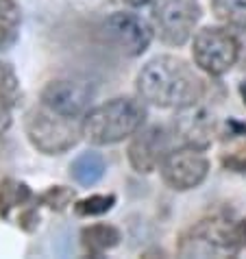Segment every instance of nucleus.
Masks as SVG:
<instances>
[{"instance_id": "nucleus-1", "label": "nucleus", "mask_w": 246, "mask_h": 259, "mask_svg": "<svg viewBox=\"0 0 246 259\" xmlns=\"http://www.w3.org/2000/svg\"><path fill=\"white\" fill-rule=\"evenodd\" d=\"M137 90L144 100L157 107H187L198 103L202 92V81L183 59L170 55L155 57L142 68L137 76Z\"/></svg>"}, {"instance_id": "nucleus-2", "label": "nucleus", "mask_w": 246, "mask_h": 259, "mask_svg": "<svg viewBox=\"0 0 246 259\" xmlns=\"http://www.w3.org/2000/svg\"><path fill=\"white\" fill-rule=\"evenodd\" d=\"M144 120H146V107L140 100L113 98L85 113L81 131L88 142L96 146H107L135 135L142 128Z\"/></svg>"}, {"instance_id": "nucleus-3", "label": "nucleus", "mask_w": 246, "mask_h": 259, "mask_svg": "<svg viewBox=\"0 0 246 259\" xmlns=\"http://www.w3.org/2000/svg\"><path fill=\"white\" fill-rule=\"evenodd\" d=\"M246 248V218H205L179 240L181 257H233Z\"/></svg>"}, {"instance_id": "nucleus-4", "label": "nucleus", "mask_w": 246, "mask_h": 259, "mask_svg": "<svg viewBox=\"0 0 246 259\" xmlns=\"http://www.w3.org/2000/svg\"><path fill=\"white\" fill-rule=\"evenodd\" d=\"M24 128L28 142L44 155L66 153L72 146H76L78 135H83L81 126L74 122V118L61 116V113L48 109L46 105L28 111Z\"/></svg>"}, {"instance_id": "nucleus-5", "label": "nucleus", "mask_w": 246, "mask_h": 259, "mask_svg": "<svg viewBox=\"0 0 246 259\" xmlns=\"http://www.w3.org/2000/svg\"><path fill=\"white\" fill-rule=\"evenodd\" d=\"M192 55L200 70L212 76H220L235 66L240 57V41L224 28L207 26L194 37Z\"/></svg>"}, {"instance_id": "nucleus-6", "label": "nucleus", "mask_w": 246, "mask_h": 259, "mask_svg": "<svg viewBox=\"0 0 246 259\" xmlns=\"http://www.w3.org/2000/svg\"><path fill=\"white\" fill-rule=\"evenodd\" d=\"M200 20L198 0H155L153 22L161 41L183 46Z\"/></svg>"}, {"instance_id": "nucleus-7", "label": "nucleus", "mask_w": 246, "mask_h": 259, "mask_svg": "<svg viewBox=\"0 0 246 259\" xmlns=\"http://www.w3.org/2000/svg\"><path fill=\"white\" fill-rule=\"evenodd\" d=\"M209 172V161L207 157L200 153V148H179L170 150L166 155V159L161 161V177L168 188L177 192H185L205 181Z\"/></svg>"}, {"instance_id": "nucleus-8", "label": "nucleus", "mask_w": 246, "mask_h": 259, "mask_svg": "<svg viewBox=\"0 0 246 259\" xmlns=\"http://www.w3.org/2000/svg\"><path fill=\"white\" fill-rule=\"evenodd\" d=\"M105 33L122 53L137 57L150 46L153 31L135 13H113L105 20Z\"/></svg>"}, {"instance_id": "nucleus-9", "label": "nucleus", "mask_w": 246, "mask_h": 259, "mask_svg": "<svg viewBox=\"0 0 246 259\" xmlns=\"http://www.w3.org/2000/svg\"><path fill=\"white\" fill-rule=\"evenodd\" d=\"M170 153V135L163 126L140 128L129 144V161L137 172H153Z\"/></svg>"}, {"instance_id": "nucleus-10", "label": "nucleus", "mask_w": 246, "mask_h": 259, "mask_svg": "<svg viewBox=\"0 0 246 259\" xmlns=\"http://www.w3.org/2000/svg\"><path fill=\"white\" fill-rule=\"evenodd\" d=\"M92 100L90 85L81 81H70V78H59V81H50L44 92H42V105L53 109L61 116L76 118L85 113Z\"/></svg>"}, {"instance_id": "nucleus-11", "label": "nucleus", "mask_w": 246, "mask_h": 259, "mask_svg": "<svg viewBox=\"0 0 246 259\" xmlns=\"http://www.w3.org/2000/svg\"><path fill=\"white\" fill-rule=\"evenodd\" d=\"M175 131L187 146L202 150L212 144L214 118L205 107H200L198 103H192L179 109V116L175 118Z\"/></svg>"}, {"instance_id": "nucleus-12", "label": "nucleus", "mask_w": 246, "mask_h": 259, "mask_svg": "<svg viewBox=\"0 0 246 259\" xmlns=\"http://www.w3.org/2000/svg\"><path fill=\"white\" fill-rule=\"evenodd\" d=\"M107 170V163L103 159V155L100 153H94V150H88V153L78 155L74 161L70 165V177L74 179L78 185H83V188H90V185L98 183L100 179H103Z\"/></svg>"}, {"instance_id": "nucleus-13", "label": "nucleus", "mask_w": 246, "mask_h": 259, "mask_svg": "<svg viewBox=\"0 0 246 259\" xmlns=\"http://www.w3.org/2000/svg\"><path fill=\"white\" fill-rule=\"evenodd\" d=\"M81 244L92 257L103 255L120 244V231L111 225H92L81 231Z\"/></svg>"}, {"instance_id": "nucleus-14", "label": "nucleus", "mask_w": 246, "mask_h": 259, "mask_svg": "<svg viewBox=\"0 0 246 259\" xmlns=\"http://www.w3.org/2000/svg\"><path fill=\"white\" fill-rule=\"evenodd\" d=\"M22 13L16 0H0V53H7L18 41Z\"/></svg>"}, {"instance_id": "nucleus-15", "label": "nucleus", "mask_w": 246, "mask_h": 259, "mask_svg": "<svg viewBox=\"0 0 246 259\" xmlns=\"http://www.w3.org/2000/svg\"><path fill=\"white\" fill-rule=\"evenodd\" d=\"M33 200V192L26 183L16 181V179H5L0 183V215L9 218L13 209L24 207Z\"/></svg>"}, {"instance_id": "nucleus-16", "label": "nucleus", "mask_w": 246, "mask_h": 259, "mask_svg": "<svg viewBox=\"0 0 246 259\" xmlns=\"http://www.w3.org/2000/svg\"><path fill=\"white\" fill-rule=\"evenodd\" d=\"M214 13L231 26L246 28V0H214Z\"/></svg>"}, {"instance_id": "nucleus-17", "label": "nucleus", "mask_w": 246, "mask_h": 259, "mask_svg": "<svg viewBox=\"0 0 246 259\" xmlns=\"http://www.w3.org/2000/svg\"><path fill=\"white\" fill-rule=\"evenodd\" d=\"M115 205V196L113 194H98V196H90L83 198L74 205L76 215H103Z\"/></svg>"}, {"instance_id": "nucleus-18", "label": "nucleus", "mask_w": 246, "mask_h": 259, "mask_svg": "<svg viewBox=\"0 0 246 259\" xmlns=\"http://www.w3.org/2000/svg\"><path fill=\"white\" fill-rule=\"evenodd\" d=\"M0 96L7 98L11 105L20 96V81L16 76V70L5 61H0Z\"/></svg>"}, {"instance_id": "nucleus-19", "label": "nucleus", "mask_w": 246, "mask_h": 259, "mask_svg": "<svg viewBox=\"0 0 246 259\" xmlns=\"http://www.w3.org/2000/svg\"><path fill=\"white\" fill-rule=\"evenodd\" d=\"M72 198H74V192L63 188V185H55V188H50L48 192H44L39 196V203L50 207V209H57V211H63L66 207L72 203Z\"/></svg>"}, {"instance_id": "nucleus-20", "label": "nucleus", "mask_w": 246, "mask_h": 259, "mask_svg": "<svg viewBox=\"0 0 246 259\" xmlns=\"http://www.w3.org/2000/svg\"><path fill=\"white\" fill-rule=\"evenodd\" d=\"M222 163L227 165L229 170L235 172H246V142L240 144V146L231 148L229 153L222 155Z\"/></svg>"}, {"instance_id": "nucleus-21", "label": "nucleus", "mask_w": 246, "mask_h": 259, "mask_svg": "<svg viewBox=\"0 0 246 259\" xmlns=\"http://www.w3.org/2000/svg\"><path fill=\"white\" fill-rule=\"evenodd\" d=\"M39 215H37V209L35 207H26V209L20 213V218H18V225L24 229V231H35L39 225Z\"/></svg>"}, {"instance_id": "nucleus-22", "label": "nucleus", "mask_w": 246, "mask_h": 259, "mask_svg": "<svg viewBox=\"0 0 246 259\" xmlns=\"http://www.w3.org/2000/svg\"><path fill=\"white\" fill-rule=\"evenodd\" d=\"M11 126V103L0 96V135Z\"/></svg>"}, {"instance_id": "nucleus-23", "label": "nucleus", "mask_w": 246, "mask_h": 259, "mask_svg": "<svg viewBox=\"0 0 246 259\" xmlns=\"http://www.w3.org/2000/svg\"><path fill=\"white\" fill-rule=\"evenodd\" d=\"M118 3H122V5H129V7H142V5L150 3V0H118Z\"/></svg>"}, {"instance_id": "nucleus-24", "label": "nucleus", "mask_w": 246, "mask_h": 259, "mask_svg": "<svg viewBox=\"0 0 246 259\" xmlns=\"http://www.w3.org/2000/svg\"><path fill=\"white\" fill-rule=\"evenodd\" d=\"M240 94H242V100H244V105H246V81L240 85Z\"/></svg>"}]
</instances>
